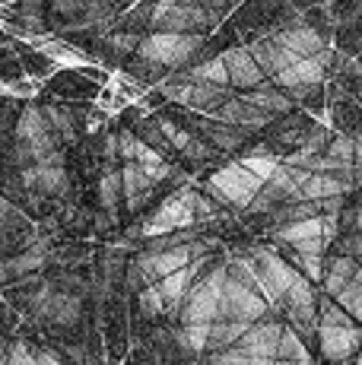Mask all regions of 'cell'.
<instances>
[{
    "label": "cell",
    "instance_id": "obj_5",
    "mask_svg": "<svg viewBox=\"0 0 362 365\" xmlns=\"http://www.w3.org/2000/svg\"><path fill=\"white\" fill-rule=\"evenodd\" d=\"M194 220V187H185V191H178L175 197H169L162 203V207L152 213V220L143 222L140 232L146 238L152 235H165V232H181V229H187Z\"/></svg>",
    "mask_w": 362,
    "mask_h": 365
},
{
    "label": "cell",
    "instance_id": "obj_15",
    "mask_svg": "<svg viewBox=\"0 0 362 365\" xmlns=\"http://www.w3.org/2000/svg\"><path fill=\"white\" fill-rule=\"evenodd\" d=\"M242 96L252 99L254 105H261L270 118H280V115H289L292 111V96L286 89L276 86V83H257L254 89H248V93H242Z\"/></svg>",
    "mask_w": 362,
    "mask_h": 365
},
{
    "label": "cell",
    "instance_id": "obj_20",
    "mask_svg": "<svg viewBox=\"0 0 362 365\" xmlns=\"http://www.w3.org/2000/svg\"><path fill=\"white\" fill-rule=\"evenodd\" d=\"M118 203H121V168H105L99 178V207L105 213H115Z\"/></svg>",
    "mask_w": 362,
    "mask_h": 365
},
{
    "label": "cell",
    "instance_id": "obj_2",
    "mask_svg": "<svg viewBox=\"0 0 362 365\" xmlns=\"http://www.w3.org/2000/svg\"><path fill=\"white\" fill-rule=\"evenodd\" d=\"M152 32H200L217 26V16L200 0H159L146 16Z\"/></svg>",
    "mask_w": 362,
    "mask_h": 365
},
{
    "label": "cell",
    "instance_id": "obj_3",
    "mask_svg": "<svg viewBox=\"0 0 362 365\" xmlns=\"http://www.w3.org/2000/svg\"><path fill=\"white\" fill-rule=\"evenodd\" d=\"M261 185L264 181L254 178L242 163H229V165H219L217 172H210L204 191L229 210H248V203H252Z\"/></svg>",
    "mask_w": 362,
    "mask_h": 365
},
{
    "label": "cell",
    "instance_id": "obj_6",
    "mask_svg": "<svg viewBox=\"0 0 362 365\" xmlns=\"http://www.w3.org/2000/svg\"><path fill=\"white\" fill-rule=\"evenodd\" d=\"M267 299L257 289H248L239 279H229L226 273V286L219 296V314L217 318H242V321H261L267 318Z\"/></svg>",
    "mask_w": 362,
    "mask_h": 365
},
{
    "label": "cell",
    "instance_id": "obj_26",
    "mask_svg": "<svg viewBox=\"0 0 362 365\" xmlns=\"http://www.w3.org/2000/svg\"><path fill=\"white\" fill-rule=\"evenodd\" d=\"M324 156L340 159V163H353V137L350 133L333 130L331 140H327V146H324Z\"/></svg>",
    "mask_w": 362,
    "mask_h": 365
},
{
    "label": "cell",
    "instance_id": "obj_10",
    "mask_svg": "<svg viewBox=\"0 0 362 365\" xmlns=\"http://www.w3.org/2000/svg\"><path fill=\"white\" fill-rule=\"evenodd\" d=\"M222 64H226V73H229V86L235 89H254L257 83H264V70L257 67V61L252 58V51L245 48H229V51L219 54Z\"/></svg>",
    "mask_w": 362,
    "mask_h": 365
},
{
    "label": "cell",
    "instance_id": "obj_22",
    "mask_svg": "<svg viewBox=\"0 0 362 365\" xmlns=\"http://www.w3.org/2000/svg\"><path fill=\"white\" fill-rule=\"evenodd\" d=\"M276 359H309V349H305V336L299 331H292L286 324L276 343Z\"/></svg>",
    "mask_w": 362,
    "mask_h": 365
},
{
    "label": "cell",
    "instance_id": "obj_24",
    "mask_svg": "<svg viewBox=\"0 0 362 365\" xmlns=\"http://www.w3.org/2000/svg\"><path fill=\"white\" fill-rule=\"evenodd\" d=\"M239 163L245 165L248 172L254 175V178L267 181L270 175L276 172V165H280V159H276V156H270V153H254V150H252V153H245V156H242Z\"/></svg>",
    "mask_w": 362,
    "mask_h": 365
},
{
    "label": "cell",
    "instance_id": "obj_25",
    "mask_svg": "<svg viewBox=\"0 0 362 365\" xmlns=\"http://www.w3.org/2000/svg\"><path fill=\"white\" fill-rule=\"evenodd\" d=\"M333 302H337L346 314H353V318L359 321V312H362V283H353V279H350V283H346L343 289L333 296Z\"/></svg>",
    "mask_w": 362,
    "mask_h": 365
},
{
    "label": "cell",
    "instance_id": "obj_27",
    "mask_svg": "<svg viewBox=\"0 0 362 365\" xmlns=\"http://www.w3.org/2000/svg\"><path fill=\"white\" fill-rule=\"evenodd\" d=\"M6 362L10 365H36V343L29 340H16L6 349Z\"/></svg>",
    "mask_w": 362,
    "mask_h": 365
},
{
    "label": "cell",
    "instance_id": "obj_18",
    "mask_svg": "<svg viewBox=\"0 0 362 365\" xmlns=\"http://www.w3.org/2000/svg\"><path fill=\"white\" fill-rule=\"evenodd\" d=\"M254 321H242V318H217L210 321V340H207V349H226L235 346L242 340V334L252 327Z\"/></svg>",
    "mask_w": 362,
    "mask_h": 365
},
{
    "label": "cell",
    "instance_id": "obj_19",
    "mask_svg": "<svg viewBox=\"0 0 362 365\" xmlns=\"http://www.w3.org/2000/svg\"><path fill=\"white\" fill-rule=\"evenodd\" d=\"M331 128L340 133H350V137L359 133L362 130V108H356V105L346 99L331 102Z\"/></svg>",
    "mask_w": 362,
    "mask_h": 365
},
{
    "label": "cell",
    "instance_id": "obj_7",
    "mask_svg": "<svg viewBox=\"0 0 362 365\" xmlns=\"http://www.w3.org/2000/svg\"><path fill=\"white\" fill-rule=\"evenodd\" d=\"M274 38L280 41V45H286L296 58H311V54H321L327 48V32L315 29V26L305 23V19H292V23L280 26V29L274 32Z\"/></svg>",
    "mask_w": 362,
    "mask_h": 365
},
{
    "label": "cell",
    "instance_id": "obj_16",
    "mask_svg": "<svg viewBox=\"0 0 362 365\" xmlns=\"http://www.w3.org/2000/svg\"><path fill=\"white\" fill-rule=\"evenodd\" d=\"M324 220L321 216H305V220H289L274 226V238L280 245H299V242H309V238H321Z\"/></svg>",
    "mask_w": 362,
    "mask_h": 365
},
{
    "label": "cell",
    "instance_id": "obj_28",
    "mask_svg": "<svg viewBox=\"0 0 362 365\" xmlns=\"http://www.w3.org/2000/svg\"><path fill=\"white\" fill-rule=\"evenodd\" d=\"M6 318H10V308H6V302L0 299V324H10V321H6Z\"/></svg>",
    "mask_w": 362,
    "mask_h": 365
},
{
    "label": "cell",
    "instance_id": "obj_12",
    "mask_svg": "<svg viewBox=\"0 0 362 365\" xmlns=\"http://www.w3.org/2000/svg\"><path fill=\"white\" fill-rule=\"evenodd\" d=\"M213 118H219V121H226V124H235V128H245V130H257L270 121L267 111H264L261 105H254L252 99H245V96L226 99L213 111Z\"/></svg>",
    "mask_w": 362,
    "mask_h": 365
},
{
    "label": "cell",
    "instance_id": "obj_13",
    "mask_svg": "<svg viewBox=\"0 0 362 365\" xmlns=\"http://www.w3.org/2000/svg\"><path fill=\"white\" fill-rule=\"evenodd\" d=\"M248 51H252V58L257 61V67L264 70V76H270V80H274L280 70H286L292 61H299L286 45H280V41L274 38V32H270V35H261V38H254L252 45H248Z\"/></svg>",
    "mask_w": 362,
    "mask_h": 365
},
{
    "label": "cell",
    "instance_id": "obj_17",
    "mask_svg": "<svg viewBox=\"0 0 362 365\" xmlns=\"http://www.w3.org/2000/svg\"><path fill=\"white\" fill-rule=\"evenodd\" d=\"M337 194H353V187L346 181H340L337 175L327 172H311L302 185V200H324V197H337Z\"/></svg>",
    "mask_w": 362,
    "mask_h": 365
},
{
    "label": "cell",
    "instance_id": "obj_23",
    "mask_svg": "<svg viewBox=\"0 0 362 365\" xmlns=\"http://www.w3.org/2000/svg\"><path fill=\"white\" fill-rule=\"evenodd\" d=\"M187 73L194 80H207V83H217V86H229V73L222 58H210V61H200V64H187Z\"/></svg>",
    "mask_w": 362,
    "mask_h": 365
},
{
    "label": "cell",
    "instance_id": "obj_21",
    "mask_svg": "<svg viewBox=\"0 0 362 365\" xmlns=\"http://www.w3.org/2000/svg\"><path fill=\"white\" fill-rule=\"evenodd\" d=\"M134 314H140L143 321L162 318V296H159L156 283H146L143 289L134 292Z\"/></svg>",
    "mask_w": 362,
    "mask_h": 365
},
{
    "label": "cell",
    "instance_id": "obj_14",
    "mask_svg": "<svg viewBox=\"0 0 362 365\" xmlns=\"http://www.w3.org/2000/svg\"><path fill=\"white\" fill-rule=\"evenodd\" d=\"M152 191H156V181H152L140 165L137 163H124L121 165V197H124V203H128L130 213H137V210L150 200Z\"/></svg>",
    "mask_w": 362,
    "mask_h": 365
},
{
    "label": "cell",
    "instance_id": "obj_11",
    "mask_svg": "<svg viewBox=\"0 0 362 365\" xmlns=\"http://www.w3.org/2000/svg\"><path fill=\"white\" fill-rule=\"evenodd\" d=\"M283 321H254L242 340L235 346L242 349L245 356H267V359H276V343H280V334H283Z\"/></svg>",
    "mask_w": 362,
    "mask_h": 365
},
{
    "label": "cell",
    "instance_id": "obj_4",
    "mask_svg": "<svg viewBox=\"0 0 362 365\" xmlns=\"http://www.w3.org/2000/svg\"><path fill=\"white\" fill-rule=\"evenodd\" d=\"M245 257H248V264H252V270H254L257 286H261V296L267 299L270 308L280 305L283 292H286L289 286L302 277V273H299L283 255H276L274 248H252V255H245Z\"/></svg>",
    "mask_w": 362,
    "mask_h": 365
},
{
    "label": "cell",
    "instance_id": "obj_29",
    "mask_svg": "<svg viewBox=\"0 0 362 365\" xmlns=\"http://www.w3.org/2000/svg\"><path fill=\"white\" fill-rule=\"evenodd\" d=\"M4 349H6V346H4V340H0V359H4Z\"/></svg>",
    "mask_w": 362,
    "mask_h": 365
},
{
    "label": "cell",
    "instance_id": "obj_9",
    "mask_svg": "<svg viewBox=\"0 0 362 365\" xmlns=\"http://www.w3.org/2000/svg\"><path fill=\"white\" fill-rule=\"evenodd\" d=\"M318 346L327 362H343L350 356H356L362 349V327L350 324V327H318Z\"/></svg>",
    "mask_w": 362,
    "mask_h": 365
},
{
    "label": "cell",
    "instance_id": "obj_1",
    "mask_svg": "<svg viewBox=\"0 0 362 365\" xmlns=\"http://www.w3.org/2000/svg\"><path fill=\"white\" fill-rule=\"evenodd\" d=\"M200 51H204L200 32H150L140 38L134 58L172 73V70H185L187 64H194Z\"/></svg>",
    "mask_w": 362,
    "mask_h": 365
},
{
    "label": "cell",
    "instance_id": "obj_8",
    "mask_svg": "<svg viewBox=\"0 0 362 365\" xmlns=\"http://www.w3.org/2000/svg\"><path fill=\"white\" fill-rule=\"evenodd\" d=\"M194 255H191V242H181V245H172V248H162V251H143L140 257H137V264H140L146 283H156V279L169 277V273H175L178 267L191 264Z\"/></svg>",
    "mask_w": 362,
    "mask_h": 365
},
{
    "label": "cell",
    "instance_id": "obj_30",
    "mask_svg": "<svg viewBox=\"0 0 362 365\" xmlns=\"http://www.w3.org/2000/svg\"><path fill=\"white\" fill-rule=\"evenodd\" d=\"M359 324H362V312H359Z\"/></svg>",
    "mask_w": 362,
    "mask_h": 365
}]
</instances>
